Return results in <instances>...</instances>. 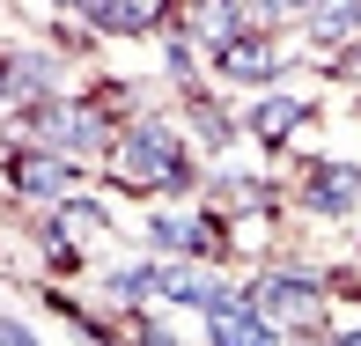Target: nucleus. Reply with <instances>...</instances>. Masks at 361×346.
I'll return each instance as SVG.
<instances>
[{
  "mask_svg": "<svg viewBox=\"0 0 361 346\" xmlns=\"http://www.w3.org/2000/svg\"><path fill=\"white\" fill-rule=\"evenodd\" d=\"M104 162H111L133 192H162V199H185V192L200 185V162L185 155V140H177L170 118H133Z\"/></svg>",
  "mask_w": 361,
  "mask_h": 346,
  "instance_id": "1",
  "label": "nucleus"
},
{
  "mask_svg": "<svg viewBox=\"0 0 361 346\" xmlns=\"http://www.w3.org/2000/svg\"><path fill=\"white\" fill-rule=\"evenodd\" d=\"M251 288V309L273 324V339H317V332H332L324 324V273L317 266H273V273H258V280H243Z\"/></svg>",
  "mask_w": 361,
  "mask_h": 346,
  "instance_id": "2",
  "label": "nucleus"
},
{
  "mask_svg": "<svg viewBox=\"0 0 361 346\" xmlns=\"http://www.w3.org/2000/svg\"><path fill=\"white\" fill-rule=\"evenodd\" d=\"M23 133L44 140V147H59V155H81V162L118 147V133H111V111L96 104V96H52V104L23 111Z\"/></svg>",
  "mask_w": 361,
  "mask_h": 346,
  "instance_id": "3",
  "label": "nucleus"
},
{
  "mask_svg": "<svg viewBox=\"0 0 361 346\" xmlns=\"http://www.w3.org/2000/svg\"><path fill=\"white\" fill-rule=\"evenodd\" d=\"M8 185H15V199H30V206H59V199H74V185H81V155H59V147L23 133L8 147Z\"/></svg>",
  "mask_w": 361,
  "mask_h": 346,
  "instance_id": "4",
  "label": "nucleus"
},
{
  "mask_svg": "<svg viewBox=\"0 0 361 346\" xmlns=\"http://www.w3.org/2000/svg\"><path fill=\"white\" fill-rule=\"evenodd\" d=\"M67 52H37V44H15L8 52V74H0V104L23 118V111L52 104V96H67Z\"/></svg>",
  "mask_w": 361,
  "mask_h": 346,
  "instance_id": "5",
  "label": "nucleus"
},
{
  "mask_svg": "<svg viewBox=\"0 0 361 346\" xmlns=\"http://www.w3.org/2000/svg\"><path fill=\"white\" fill-rule=\"evenodd\" d=\"M207 59H214V81H221V89H273L281 67H288L281 37H273L266 23H251L243 37H228L221 52H207Z\"/></svg>",
  "mask_w": 361,
  "mask_h": 346,
  "instance_id": "6",
  "label": "nucleus"
},
{
  "mask_svg": "<svg viewBox=\"0 0 361 346\" xmlns=\"http://www.w3.org/2000/svg\"><path fill=\"white\" fill-rule=\"evenodd\" d=\"M295 206L324 214V221H354L361 214V170L354 162H310L302 185H295Z\"/></svg>",
  "mask_w": 361,
  "mask_h": 346,
  "instance_id": "7",
  "label": "nucleus"
},
{
  "mask_svg": "<svg viewBox=\"0 0 361 346\" xmlns=\"http://www.w3.org/2000/svg\"><path fill=\"white\" fill-rule=\"evenodd\" d=\"M96 236H111V214L96 206V199H59V206H44V221H37V243L52 258H74V251H89Z\"/></svg>",
  "mask_w": 361,
  "mask_h": 346,
  "instance_id": "8",
  "label": "nucleus"
},
{
  "mask_svg": "<svg viewBox=\"0 0 361 346\" xmlns=\"http://www.w3.org/2000/svg\"><path fill=\"white\" fill-rule=\"evenodd\" d=\"M177 0H81V23L104 37H162Z\"/></svg>",
  "mask_w": 361,
  "mask_h": 346,
  "instance_id": "9",
  "label": "nucleus"
},
{
  "mask_svg": "<svg viewBox=\"0 0 361 346\" xmlns=\"http://www.w3.org/2000/svg\"><path fill=\"white\" fill-rule=\"evenodd\" d=\"M147 243L162 258H221V221L214 214H155L147 221Z\"/></svg>",
  "mask_w": 361,
  "mask_h": 346,
  "instance_id": "10",
  "label": "nucleus"
},
{
  "mask_svg": "<svg viewBox=\"0 0 361 346\" xmlns=\"http://www.w3.org/2000/svg\"><path fill=\"white\" fill-rule=\"evenodd\" d=\"M185 30L207 44V52H221L228 37L251 30V15H243V0H185Z\"/></svg>",
  "mask_w": 361,
  "mask_h": 346,
  "instance_id": "11",
  "label": "nucleus"
},
{
  "mask_svg": "<svg viewBox=\"0 0 361 346\" xmlns=\"http://www.w3.org/2000/svg\"><path fill=\"white\" fill-rule=\"evenodd\" d=\"M302 37L317 52H339L347 37H361V0H310L302 8Z\"/></svg>",
  "mask_w": 361,
  "mask_h": 346,
  "instance_id": "12",
  "label": "nucleus"
},
{
  "mask_svg": "<svg viewBox=\"0 0 361 346\" xmlns=\"http://www.w3.org/2000/svg\"><path fill=\"white\" fill-rule=\"evenodd\" d=\"M177 104H185V118H192V133H200L207 147H228V140H236V133H243V125H236V118H228V111H221V104H214V96H207V89H200V81H192V89H185V96H177Z\"/></svg>",
  "mask_w": 361,
  "mask_h": 346,
  "instance_id": "13",
  "label": "nucleus"
},
{
  "mask_svg": "<svg viewBox=\"0 0 361 346\" xmlns=\"http://www.w3.org/2000/svg\"><path fill=\"white\" fill-rule=\"evenodd\" d=\"M243 125H251L258 140H288L295 125H310V104H302V96H266V104H258Z\"/></svg>",
  "mask_w": 361,
  "mask_h": 346,
  "instance_id": "14",
  "label": "nucleus"
},
{
  "mask_svg": "<svg viewBox=\"0 0 361 346\" xmlns=\"http://www.w3.org/2000/svg\"><path fill=\"white\" fill-rule=\"evenodd\" d=\"M192 44H200L192 30H162V74H170L177 89H192V74H200L192 67Z\"/></svg>",
  "mask_w": 361,
  "mask_h": 346,
  "instance_id": "15",
  "label": "nucleus"
},
{
  "mask_svg": "<svg viewBox=\"0 0 361 346\" xmlns=\"http://www.w3.org/2000/svg\"><path fill=\"white\" fill-rule=\"evenodd\" d=\"M324 74H332V81H354V89H361V37H347V44H339Z\"/></svg>",
  "mask_w": 361,
  "mask_h": 346,
  "instance_id": "16",
  "label": "nucleus"
},
{
  "mask_svg": "<svg viewBox=\"0 0 361 346\" xmlns=\"http://www.w3.org/2000/svg\"><path fill=\"white\" fill-rule=\"evenodd\" d=\"M243 15H251V23H266V30H281L288 15H302V8H295V0H243Z\"/></svg>",
  "mask_w": 361,
  "mask_h": 346,
  "instance_id": "17",
  "label": "nucleus"
},
{
  "mask_svg": "<svg viewBox=\"0 0 361 346\" xmlns=\"http://www.w3.org/2000/svg\"><path fill=\"white\" fill-rule=\"evenodd\" d=\"M59 8H81V0H59Z\"/></svg>",
  "mask_w": 361,
  "mask_h": 346,
  "instance_id": "18",
  "label": "nucleus"
}]
</instances>
